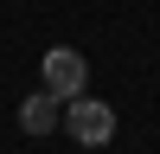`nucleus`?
I'll return each instance as SVG.
<instances>
[{"mask_svg": "<svg viewBox=\"0 0 160 154\" xmlns=\"http://www.w3.org/2000/svg\"><path fill=\"white\" fill-rule=\"evenodd\" d=\"M83 77H90V64H83V51H71V45H58V51H45V90L51 96H77L83 90Z\"/></svg>", "mask_w": 160, "mask_h": 154, "instance_id": "nucleus-2", "label": "nucleus"}, {"mask_svg": "<svg viewBox=\"0 0 160 154\" xmlns=\"http://www.w3.org/2000/svg\"><path fill=\"white\" fill-rule=\"evenodd\" d=\"M64 103H71V109H64V122H58V128H71V141H83V148H102V141L115 135V109H109V103L83 96V90H77V96H64Z\"/></svg>", "mask_w": 160, "mask_h": 154, "instance_id": "nucleus-1", "label": "nucleus"}, {"mask_svg": "<svg viewBox=\"0 0 160 154\" xmlns=\"http://www.w3.org/2000/svg\"><path fill=\"white\" fill-rule=\"evenodd\" d=\"M58 122H64V109H58V96H51V90H38V96L19 103V128H26V135H51Z\"/></svg>", "mask_w": 160, "mask_h": 154, "instance_id": "nucleus-3", "label": "nucleus"}]
</instances>
